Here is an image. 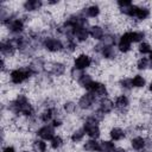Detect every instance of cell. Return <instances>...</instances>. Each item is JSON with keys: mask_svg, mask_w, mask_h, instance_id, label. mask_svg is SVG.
Listing matches in <instances>:
<instances>
[{"mask_svg": "<svg viewBox=\"0 0 152 152\" xmlns=\"http://www.w3.org/2000/svg\"><path fill=\"white\" fill-rule=\"evenodd\" d=\"M115 148L116 147L113 140H102L100 142V152H114Z\"/></svg>", "mask_w": 152, "mask_h": 152, "instance_id": "484cf974", "label": "cell"}, {"mask_svg": "<svg viewBox=\"0 0 152 152\" xmlns=\"http://www.w3.org/2000/svg\"><path fill=\"white\" fill-rule=\"evenodd\" d=\"M114 102L110 100V99H108V97H103V99H101L100 100V102H99V109L102 112V113H104V114H109V113H112L113 110H114Z\"/></svg>", "mask_w": 152, "mask_h": 152, "instance_id": "9a60e30c", "label": "cell"}, {"mask_svg": "<svg viewBox=\"0 0 152 152\" xmlns=\"http://www.w3.org/2000/svg\"><path fill=\"white\" fill-rule=\"evenodd\" d=\"M150 15H151V10L148 7H146V6H139L138 7V11H137V14H135L134 18L137 20L142 21V20H146Z\"/></svg>", "mask_w": 152, "mask_h": 152, "instance_id": "7402d4cb", "label": "cell"}, {"mask_svg": "<svg viewBox=\"0 0 152 152\" xmlns=\"http://www.w3.org/2000/svg\"><path fill=\"white\" fill-rule=\"evenodd\" d=\"M83 74H84V72H83V70L76 69V68H74V66H72V68H71V70H70V76H71L74 80H76V81H77V80H78Z\"/></svg>", "mask_w": 152, "mask_h": 152, "instance_id": "d590c367", "label": "cell"}, {"mask_svg": "<svg viewBox=\"0 0 152 152\" xmlns=\"http://www.w3.org/2000/svg\"><path fill=\"white\" fill-rule=\"evenodd\" d=\"M82 14L86 17V18H96L100 15V12H101V8L99 5H89L87 6L86 8H83L82 11Z\"/></svg>", "mask_w": 152, "mask_h": 152, "instance_id": "2e32d148", "label": "cell"}, {"mask_svg": "<svg viewBox=\"0 0 152 152\" xmlns=\"http://www.w3.org/2000/svg\"><path fill=\"white\" fill-rule=\"evenodd\" d=\"M89 27L90 26H83L78 27L75 31V39L77 42H86L89 37Z\"/></svg>", "mask_w": 152, "mask_h": 152, "instance_id": "ac0fdd59", "label": "cell"}, {"mask_svg": "<svg viewBox=\"0 0 152 152\" xmlns=\"http://www.w3.org/2000/svg\"><path fill=\"white\" fill-rule=\"evenodd\" d=\"M32 76H34L33 71L26 66V68H18V69H13L10 72V81L13 84H21L25 81L30 80Z\"/></svg>", "mask_w": 152, "mask_h": 152, "instance_id": "6da1fadb", "label": "cell"}, {"mask_svg": "<svg viewBox=\"0 0 152 152\" xmlns=\"http://www.w3.org/2000/svg\"><path fill=\"white\" fill-rule=\"evenodd\" d=\"M140 152H144V151H140Z\"/></svg>", "mask_w": 152, "mask_h": 152, "instance_id": "bcb514c9", "label": "cell"}, {"mask_svg": "<svg viewBox=\"0 0 152 152\" xmlns=\"http://www.w3.org/2000/svg\"><path fill=\"white\" fill-rule=\"evenodd\" d=\"M76 107H77V104H76L75 102H72V101H66V102H64V104H63V108H64V110H65L68 114L74 113V112L76 110Z\"/></svg>", "mask_w": 152, "mask_h": 152, "instance_id": "e575fe53", "label": "cell"}, {"mask_svg": "<svg viewBox=\"0 0 152 152\" xmlns=\"http://www.w3.org/2000/svg\"><path fill=\"white\" fill-rule=\"evenodd\" d=\"M131 4H132V1H129V0H118V1H116V5L119 6V8L126 7V6L131 5Z\"/></svg>", "mask_w": 152, "mask_h": 152, "instance_id": "74e56055", "label": "cell"}, {"mask_svg": "<svg viewBox=\"0 0 152 152\" xmlns=\"http://www.w3.org/2000/svg\"><path fill=\"white\" fill-rule=\"evenodd\" d=\"M131 81H132V86H133V88H144L145 86H146V80H145V77L144 76H141V75H134L133 76V78H131Z\"/></svg>", "mask_w": 152, "mask_h": 152, "instance_id": "83f0119b", "label": "cell"}, {"mask_svg": "<svg viewBox=\"0 0 152 152\" xmlns=\"http://www.w3.org/2000/svg\"><path fill=\"white\" fill-rule=\"evenodd\" d=\"M91 115H93V116H94L96 120H99V121H102V120L104 119V115H106V114H104V113H102V112H101V110L97 108L96 110H94V113H93Z\"/></svg>", "mask_w": 152, "mask_h": 152, "instance_id": "8d00e7d4", "label": "cell"}, {"mask_svg": "<svg viewBox=\"0 0 152 152\" xmlns=\"http://www.w3.org/2000/svg\"><path fill=\"white\" fill-rule=\"evenodd\" d=\"M148 90L150 91H152V81L150 82V84H148Z\"/></svg>", "mask_w": 152, "mask_h": 152, "instance_id": "7bdbcfd3", "label": "cell"}, {"mask_svg": "<svg viewBox=\"0 0 152 152\" xmlns=\"http://www.w3.org/2000/svg\"><path fill=\"white\" fill-rule=\"evenodd\" d=\"M43 6V1L40 0H26L24 4H23V8L26 11V12H34V11H38L40 10Z\"/></svg>", "mask_w": 152, "mask_h": 152, "instance_id": "e0dca14e", "label": "cell"}, {"mask_svg": "<svg viewBox=\"0 0 152 152\" xmlns=\"http://www.w3.org/2000/svg\"><path fill=\"white\" fill-rule=\"evenodd\" d=\"M150 68L152 69V51L150 52Z\"/></svg>", "mask_w": 152, "mask_h": 152, "instance_id": "b9f144b4", "label": "cell"}, {"mask_svg": "<svg viewBox=\"0 0 152 152\" xmlns=\"http://www.w3.org/2000/svg\"><path fill=\"white\" fill-rule=\"evenodd\" d=\"M91 64H93V58L86 53H81L77 57H75V59H74V68L80 69V70L88 69Z\"/></svg>", "mask_w": 152, "mask_h": 152, "instance_id": "52a82bcc", "label": "cell"}, {"mask_svg": "<svg viewBox=\"0 0 152 152\" xmlns=\"http://www.w3.org/2000/svg\"><path fill=\"white\" fill-rule=\"evenodd\" d=\"M77 49V40L75 38H68L64 44V50L68 52H74Z\"/></svg>", "mask_w": 152, "mask_h": 152, "instance_id": "f546056e", "label": "cell"}, {"mask_svg": "<svg viewBox=\"0 0 152 152\" xmlns=\"http://www.w3.org/2000/svg\"><path fill=\"white\" fill-rule=\"evenodd\" d=\"M106 32H104V27L100 26V25H93L89 27V36L95 39V40H102L104 37Z\"/></svg>", "mask_w": 152, "mask_h": 152, "instance_id": "4fadbf2b", "label": "cell"}, {"mask_svg": "<svg viewBox=\"0 0 152 152\" xmlns=\"http://www.w3.org/2000/svg\"><path fill=\"white\" fill-rule=\"evenodd\" d=\"M43 48L50 52H58L64 50V44L59 38L56 37H44Z\"/></svg>", "mask_w": 152, "mask_h": 152, "instance_id": "3957f363", "label": "cell"}, {"mask_svg": "<svg viewBox=\"0 0 152 152\" xmlns=\"http://www.w3.org/2000/svg\"><path fill=\"white\" fill-rule=\"evenodd\" d=\"M109 137L113 141H119V140H122L125 137H126V131L120 128V127H113L110 131H109Z\"/></svg>", "mask_w": 152, "mask_h": 152, "instance_id": "d6986e66", "label": "cell"}, {"mask_svg": "<svg viewBox=\"0 0 152 152\" xmlns=\"http://www.w3.org/2000/svg\"><path fill=\"white\" fill-rule=\"evenodd\" d=\"M114 107L115 109L119 112V113H126L129 108V99L127 95L125 94H120L115 97V101H114Z\"/></svg>", "mask_w": 152, "mask_h": 152, "instance_id": "ba28073f", "label": "cell"}, {"mask_svg": "<svg viewBox=\"0 0 152 152\" xmlns=\"http://www.w3.org/2000/svg\"><path fill=\"white\" fill-rule=\"evenodd\" d=\"M45 70L52 76H61L65 72V65L58 62H49L45 64Z\"/></svg>", "mask_w": 152, "mask_h": 152, "instance_id": "9c48e42d", "label": "cell"}, {"mask_svg": "<svg viewBox=\"0 0 152 152\" xmlns=\"http://www.w3.org/2000/svg\"><path fill=\"white\" fill-rule=\"evenodd\" d=\"M83 150L87 152H100V142L96 139H89L83 144Z\"/></svg>", "mask_w": 152, "mask_h": 152, "instance_id": "44dd1931", "label": "cell"}, {"mask_svg": "<svg viewBox=\"0 0 152 152\" xmlns=\"http://www.w3.org/2000/svg\"><path fill=\"white\" fill-rule=\"evenodd\" d=\"M116 48L122 53H127L128 51H131V49H132V40H131L128 31L120 36V38H119V40L116 43Z\"/></svg>", "mask_w": 152, "mask_h": 152, "instance_id": "8992f818", "label": "cell"}, {"mask_svg": "<svg viewBox=\"0 0 152 152\" xmlns=\"http://www.w3.org/2000/svg\"><path fill=\"white\" fill-rule=\"evenodd\" d=\"M150 68V59L146 57H140L137 62V69L138 70H145Z\"/></svg>", "mask_w": 152, "mask_h": 152, "instance_id": "d6a6232c", "label": "cell"}, {"mask_svg": "<svg viewBox=\"0 0 152 152\" xmlns=\"http://www.w3.org/2000/svg\"><path fill=\"white\" fill-rule=\"evenodd\" d=\"M96 100H97V97H96L93 93L87 91L86 94H83V95L80 97V100H78V102H77V107L81 108V109H83V110L90 109V108L95 104Z\"/></svg>", "mask_w": 152, "mask_h": 152, "instance_id": "5b68a950", "label": "cell"}, {"mask_svg": "<svg viewBox=\"0 0 152 152\" xmlns=\"http://www.w3.org/2000/svg\"><path fill=\"white\" fill-rule=\"evenodd\" d=\"M62 124H63V121H62L59 118H55V119L51 121V126L55 127V128H56V127H61Z\"/></svg>", "mask_w": 152, "mask_h": 152, "instance_id": "f35d334b", "label": "cell"}, {"mask_svg": "<svg viewBox=\"0 0 152 152\" xmlns=\"http://www.w3.org/2000/svg\"><path fill=\"white\" fill-rule=\"evenodd\" d=\"M36 134L40 139H43L45 141L46 140H51L55 137V127H52L51 125H44V126H42L40 128L37 129Z\"/></svg>", "mask_w": 152, "mask_h": 152, "instance_id": "8fae6325", "label": "cell"}, {"mask_svg": "<svg viewBox=\"0 0 152 152\" xmlns=\"http://www.w3.org/2000/svg\"><path fill=\"white\" fill-rule=\"evenodd\" d=\"M84 135H86L84 129H83V128H78V129H76V131H74V132H72V134H71L70 139H71V141H72V142H80V141H82V140H83Z\"/></svg>", "mask_w": 152, "mask_h": 152, "instance_id": "f1b7e54d", "label": "cell"}, {"mask_svg": "<svg viewBox=\"0 0 152 152\" xmlns=\"http://www.w3.org/2000/svg\"><path fill=\"white\" fill-rule=\"evenodd\" d=\"M131 146L133 150L135 151H142L144 148H146V139L142 137H134L131 140Z\"/></svg>", "mask_w": 152, "mask_h": 152, "instance_id": "ffe728a7", "label": "cell"}, {"mask_svg": "<svg viewBox=\"0 0 152 152\" xmlns=\"http://www.w3.org/2000/svg\"><path fill=\"white\" fill-rule=\"evenodd\" d=\"M93 81H94V80H93V77H91L89 74H83V75L77 80V83H78L80 87L88 89V87L91 84Z\"/></svg>", "mask_w": 152, "mask_h": 152, "instance_id": "4316f807", "label": "cell"}, {"mask_svg": "<svg viewBox=\"0 0 152 152\" xmlns=\"http://www.w3.org/2000/svg\"><path fill=\"white\" fill-rule=\"evenodd\" d=\"M63 138L61 135H55L51 140H50V145H51V148L53 150H58L59 147L63 146Z\"/></svg>", "mask_w": 152, "mask_h": 152, "instance_id": "1f68e13d", "label": "cell"}, {"mask_svg": "<svg viewBox=\"0 0 152 152\" xmlns=\"http://www.w3.org/2000/svg\"><path fill=\"white\" fill-rule=\"evenodd\" d=\"M114 152H127L124 147H118V148H115V151Z\"/></svg>", "mask_w": 152, "mask_h": 152, "instance_id": "60d3db41", "label": "cell"}, {"mask_svg": "<svg viewBox=\"0 0 152 152\" xmlns=\"http://www.w3.org/2000/svg\"><path fill=\"white\" fill-rule=\"evenodd\" d=\"M87 90L89 93H93L96 97H101V99L107 97V95H108L107 86L103 84V83H101V82H99V81H93L91 84L88 87Z\"/></svg>", "mask_w": 152, "mask_h": 152, "instance_id": "277c9868", "label": "cell"}, {"mask_svg": "<svg viewBox=\"0 0 152 152\" xmlns=\"http://www.w3.org/2000/svg\"><path fill=\"white\" fill-rule=\"evenodd\" d=\"M151 116H152V110H151Z\"/></svg>", "mask_w": 152, "mask_h": 152, "instance_id": "f6af8a7d", "label": "cell"}, {"mask_svg": "<svg viewBox=\"0 0 152 152\" xmlns=\"http://www.w3.org/2000/svg\"><path fill=\"white\" fill-rule=\"evenodd\" d=\"M20 152H31V151H28V150H23V151H20Z\"/></svg>", "mask_w": 152, "mask_h": 152, "instance_id": "ee69618b", "label": "cell"}, {"mask_svg": "<svg viewBox=\"0 0 152 152\" xmlns=\"http://www.w3.org/2000/svg\"><path fill=\"white\" fill-rule=\"evenodd\" d=\"M58 115V109L56 107H46L40 114H39V120L42 122H51L55 118H57Z\"/></svg>", "mask_w": 152, "mask_h": 152, "instance_id": "30bf717a", "label": "cell"}, {"mask_svg": "<svg viewBox=\"0 0 152 152\" xmlns=\"http://www.w3.org/2000/svg\"><path fill=\"white\" fill-rule=\"evenodd\" d=\"M32 150L34 152H46L48 145L43 139H34L32 141Z\"/></svg>", "mask_w": 152, "mask_h": 152, "instance_id": "cb8c5ba5", "label": "cell"}, {"mask_svg": "<svg viewBox=\"0 0 152 152\" xmlns=\"http://www.w3.org/2000/svg\"><path fill=\"white\" fill-rule=\"evenodd\" d=\"M99 120H96L93 115H89L86 118L84 122H83V129L86 132V134L90 138V139H97L101 135V131L99 127Z\"/></svg>", "mask_w": 152, "mask_h": 152, "instance_id": "7a4b0ae2", "label": "cell"}, {"mask_svg": "<svg viewBox=\"0 0 152 152\" xmlns=\"http://www.w3.org/2000/svg\"><path fill=\"white\" fill-rule=\"evenodd\" d=\"M138 51H139V53H141V55H146V53L150 55V52L152 51V48H151V45H150L147 42H141V43L139 44V46H138Z\"/></svg>", "mask_w": 152, "mask_h": 152, "instance_id": "836d02e7", "label": "cell"}, {"mask_svg": "<svg viewBox=\"0 0 152 152\" xmlns=\"http://www.w3.org/2000/svg\"><path fill=\"white\" fill-rule=\"evenodd\" d=\"M45 64H46V63H45V61H44L42 57H37V58L32 59V62L30 63L28 68L33 71L34 75H37V74L42 72V71L45 69Z\"/></svg>", "mask_w": 152, "mask_h": 152, "instance_id": "5bb4252c", "label": "cell"}, {"mask_svg": "<svg viewBox=\"0 0 152 152\" xmlns=\"http://www.w3.org/2000/svg\"><path fill=\"white\" fill-rule=\"evenodd\" d=\"M2 152H17V151H15V148L13 146L8 145V146H6V147L2 148Z\"/></svg>", "mask_w": 152, "mask_h": 152, "instance_id": "ab89813d", "label": "cell"}, {"mask_svg": "<svg viewBox=\"0 0 152 152\" xmlns=\"http://www.w3.org/2000/svg\"><path fill=\"white\" fill-rule=\"evenodd\" d=\"M129 32V37H131V40L132 43H141L144 42L145 37H146V33L144 31H140V30H134V31H128Z\"/></svg>", "mask_w": 152, "mask_h": 152, "instance_id": "603a6c76", "label": "cell"}, {"mask_svg": "<svg viewBox=\"0 0 152 152\" xmlns=\"http://www.w3.org/2000/svg\"><path fill=\"white\" fill-rule=\"evenodd\" d=\"M138 7H139L138 5L131 4V5L126 6V7H122V8H120V12H121V13H124L125 15L129 17V18H134V17H135V14H137Z\"/></svg>", "mask_w": 152, "mask_h": 152, "instance_id": "d4e9b609", "label": "cell"}, {"mask_svg": "<svg viewBox=\"0 0 152 152\" xmlns=\"http://www.w3.org/2000/svg\"><path fill=\"white\" fill-rule=\"evenodd\" d=\"M0 51L2 53L4 57H11L17 51V48L14 46V44L12 43L11 39H7V40H2L1 44H0Z\"/></svg>", "mask_w": 152, "mask_h": 152, "instance_id": "7c38bea8", "label": "cell"}, {"mask_svg": "<svg viewBox=\"0 0 152 152\" xmlns=\"http://www.w3.org/2000/svg\"><path fill=\"white\" fill-rule=\"evenodd\" d=\"M119 86H120V88H121L124 91H129V90L133 88L131 78H127V77H122V78L119 81Z\"/></svg>", "mask_w": 152, "mask_h": 152, "instance_id": "4dcf8cb0", "label": "cell"}]
</instances>
